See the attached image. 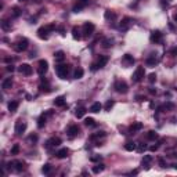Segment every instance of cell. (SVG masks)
<instances>
[{"instance_id":"d6a6232c","label":"cell","mask_w":177,"mask_h":177,"mask_svg":"<svg viewBox=\"0 0 177 177\" xmlns=\"http://www.w3.org/2000/svg\"><path fill=\"white\" fill-rule=\"evenodd\" d=\"M104 169H105V166H104L102 163H98L97 166H94V167H93V173H94V174H98V173H101Z\"/></svg>"},{"instance_id":"ee69618b","label":"cell","mask_w":177,"mask_h":177,"mask_svg":"<svg viewBox=\"0 0 177 177\" xmlns=\"http://www.w3.org/2000/svg\"><path fill=\"white\" fill-rule=\"evenodd\" d=\"M90 161H91V162H100V161H101V155H93V156L90 158Z\"/></svg>"},{"instance_id":"7c38bea8","label":"cell","mask_w":177,"mask_h":177,"mask_svg":"<svg viewBox=\"0 0 177 177\" xmlns=\"http://www.w3.org/2000/svg\"><path fill=\"white\" fill-rule=\"evenodd\" d=\"M18 72L25 76H29V75H32V67L29 64H21L18 67Z\"/></svg>"},{"instance_id":"8d00e7d4","label":"cell","mask_w":177,"mask_h":177,"mask_svg":"<svg viewBox=\"0 0 177 177\" xmlns=\"http://www.w3.org/2000/svg\"><path fill=\"white\" fill-rule=\"evenodd\" d=\"M105 136H107L105 132H97V133H94V134H91V137H90V139L94 140V139H100V137H105Z\"/></svg>"},{"instance_id":"30bf717a","label":"cell","mask_w":177,"mask_h":177,"mask_svg":"<svg viewBox=\"0 0 177 177\" xmlns=\"http://www.w3.org/2000/svg\"><path fill=\"white\" fill-rule=\"evenodd\" d=\"M79 132H80V129H79L78 125H71V126L68 127V130H67V134H68L69 139H75L76 136L79 134Z\"/></svg>"},{"instance_id":"ffe728a7","label":"cell","mask_w":177,"mask_h":177,"mask_svg":"<svg viewBox=\"0 0 177 177\" xmlns=\"http://www.w3.org/2000/svg\"><path fill=\"white\" fill-rule=\"evenodd\" d=\"M101 109H102L101 102H93V104H91V107H90V112H93V114H97V112H100Z\"/></svg>"},{"instance_id":"7a4b0ae2","label":"cell","mask_w":177,"mask_h":177,"mask_svg":"<svg viewBox=\"0 0 177 177\" xmlns=\"http://www.w3.org/2000/svg\"><path fill=\"white\" fill-rule=\"evenodd\" d=\"M56 29V25H46V26H42V28H39L38 31V36L40 39H43V40H47L49 39V32L54 31Z\"/></svg>"},{"instance_id":"c3c4849f","label":"cell","mask_w":177,"mask_h":177,"mask_svg":"<svg viewBox=\"0 0 177 177\" xmlns=\"http://www.w3.org/2000/svg\"><path fill=\"white\" fill-rule=\"evenodd\" d=\"M158 148H159V145H152V147H150V151L155 152V151H158Z\"/></svg>"},{"instance_id":"b9f144b4","label":"cell","mask_w":177,"mask_h":177,"mask_svg":"<svg viewBox=\"0 0 177 177\" xmlns=\"http://www.w3.org/2000/svg\"><path fill=\"white\" fill-rule=\"evenodd\" d=\"M40 91H46V93H49L50 91V87H49V83H46V84H40Z\"/></svg>"},{"instance_id":"74e56055","label":"cell","mask_w":177,"mask_h":177,"mask_svg":"<svg viewBox=\"0 0 177 177\" xmlns=\"http://www.w3.org/2000/svg\"><path fill=\"white\" fill-rule=\"evenodd\" d=\"M114 104L115 102L112 101V100H108V101L105 102V105H104V109H105V111H111L112 107H114Z\"/></svg>"},{"instance_id":"836d02e7","label":"cell","mask_w":177,"mask_h":177,"mask_svg":"<svg viewBox=\"0 0 177 177\" xmlns=\"http://www.w3.org/2000/svg\"><path fill=\"white\" fill-rule=\"evenodd\" d=\"M83 75H84V71H83L82 68H78V69L75 71V73H73V78H75V79H82Z\"/></svg>"},{"instance_id":"8fae6325","label":"cell","mask_w":177,"mask_h":177,"mask_svg":"<svg viewBox=\"0 0 177 177\" xmlns=\"http://www.w3.org/2000/svg\"><path fill=\"white\" fill-rule=\"evenodd\" d=\"M150 40L155 44L162 43V33H161V31H152L151 36H150Z\"/></svg>"},{"instance_id":"d4e9b609","label":"cell","mask_w":177,"mask_h":177,"mask_svg":"<svg viewBox=\"0 0 177 177\" xmlns=\"http://www.w3.org/2000/svg\"><path fill=\"white\" fill-rule=\"evenodd\" d=\"M46 120H47V115L43 114L38 119V127H39V129H43V127L46 126Z\"/></svg>"},{"instance_id":"4fadbf2b","label":"cell","mask_w":177,"mask_h":177,"mask_svg":"<svg viewBox=\"0 0 177 177\" xmlns=\"http://www.w3.org/2000/svg\"><path fill=\"white\" fill-rule=\"evenodd\" d=\"M60 144H61V139H60V137H51L50 140H47V143H46L44 147H46L47 150H50L51 147H58Z\"/></svg>"},{"instance_id":"484cf974","label":"cell","mask_w":177,"mask_h":177,"mask_svg":"<svg viewBox=\"0 0 177 177\" xmlns=\"http://www.w3.org/2000/svg\"><path fill=\"white\" fill-rule=\"evenodd\" d=\"M104 17H105V19H107V21H109V22H111V21H114V19L116 18V14H115L114 11H111V10H107V11H105V14H104Z\"/></svg>"},{"instance_id":"9a60e30c","label":"cell","mask_w":177,"mask_h":177,"mask_svg":"<svg viewBox=\"0 0 177 177\" xmlns=\"http://www.w3.org/2000/svg\"><path fill=\"white\" fill-rule=\"evenodd\" d=\"M145 64L148 67H155L158 64V58H156V54H151L150 57L145 60Z\"/></svg>"},{"instance_id":"9c48e42d","label":"cell","mask_w":177,"mask_h":177,"mask_svg":"<svg viewBox=\"0 0 177 177\" xmlns=\"http://www.w3.org/2000/svg\"><path fill=\"white\" fill-rule=\"evenodd\" d=\"M47 69H49V62L46 60H40L38 64V73L40 76H43L47 72Z\"/></svg>"},{"instance_id":"ac0fdd59","label":"cell","mask_w":177,"mask_h":177,"mask_svg":"<svg viewBox=\"0 0 177 177\" xmlns=\"http://www.w3.org/2000/svg\"><path fill=\"white\" fill-rule=\"evenodd\" d=\"M11 86H13V79L11 78H6L1 82V89L3 90H8V89H11Z\"/></svg>"},{"instance_id":"e575fe53","label":"cell","mask_w":177,"mask_h":177,"mask_svg":"<svg viewBox=\"0 0 177 177\" xmlns=\"http://www.w3.org/2000/svg\"><path fill=\"white\" fill-rule=\"evenodd\" d=\"M147 139L148 140H156L158 139V133L155 132V130H150V132L147 133Z\"/></svg>"},{"instance_id":"4316f807","label":"cell","mask_w":177,"mask_h":177,"mask_svg":"<svg viewBox=\"0 0 177 177\" xmlns=\"http://www.w3.org/2000/svg\"><path fill=\"white\" fill-rule=\"evenodd\" d=\"M130 21H132V19H130V18H123V21L120 22L119 28H120V29H122V31H126L127 28H129V25H130Z\"/></svg>"},{"instance_id":"2e32d148","label":"cell","mask_w":177,"mask_h":177,"mask_svg":"<svg viewBox=\"0 0 177 177\" xmlns=\"http://www.w3.org/2000/svg\"><path fill=\"white\" fill-rule=\"evenodd\" d=\"M122 64H125L126 67L133 65V64H134V58H133L130 54H125V56H123V58H122Z\"/></svg>"},{"instance_id":"f907efd6","label":"cell","mask_w":177,"mask_h":177,"mask_svg":"<svg viewBox=\"0 0 177 177\" xmlns=\"http://www.w3.org/2000/svg\"><path fill=\"white\" fill-rule=\"evenodd\" d=\"M6 69L8 71V72H14V67H13V65H7Z\"/></svg>"},{"instance_id":"7bdbcfd3","label":"cell","mask_w":177,"mask_h":177,"mask_svg":"<svg viewBox=\"0 0 177 177\" xmlns=\"http://www.w3.org/2000/svg\"><path fill=\"white\" fill-rule=\"evenodd\" d=\"M18 152H19V145L18 144H15V145L11 148V155H17Z\"/></svg>"},{"instance_id":"d590c367","label":"cell","mask_w":177,"mask_h":177,"mask_svg":"<svg viewBox=\"0 0 177 177\" xmlns=\"http://www.w3.org/2000/svg\"><path fill=\"white\" fill-rule=\"evenodd\" d=\"M51 165L50 163H46V165H43V167H42V173L43 174H50V172H51Z\"/></svg>"},{"instance_id":"44dd1931","label":"cell","mask_w":177,"mask_h":177,"mask_svg":"<svg viewBox=\"0 0 177 177\" xmlns=\"http://www.w3.org/2000/svg\"><path fill=\"white\" fill-rule=\"evenodd\" d=\"M14 166H15L14 169L18 172V173H21L22 170H25V162H22V161H15V162H14Z\"/></svg>"},{"instance_id":"11a10c76","label":"cell","mask_w":177,"mask_h":177,"mask_svg":"<svg viewBox=\"0 0 177 177\" xmlns=\"http://www.w3.org/2000/svg\"><path fill=\"white\" fill-rule=\"evenodd\" d=\"M35 1H36V3H39V1H40V0H35Z\"/></svg>"},{"instance_id":"4dcf8cb0","label":"cell","mask_w":177,"mask_h":177,"mask_svg":"<svg viewBox=\"0 0 177 177\" xmlns=\"http://www.w3.org/2000/svg\"><path fill=\"white\" fill-rule=\"evenodd\" d=\"M151 161H152L151 155H145L141 163H143V166H145V169H150V162H151Z\"/></svg>"},{"instance_id":"60d3db41","label":"cell","mask_w":177,"mask_h":177,"mask_svg":"<svg viewBox=\"0 0 177 177\" xmlns=\"http://www.w3.org/2000/svg\"><path fill=\"white\" fill-rule=\"evenodd\" d=\"M148 82L150 83L156 82V73H150V75H148Z\"/></svg>"},{"instance_id":"db71d44e","label":"cell","mask_w":177,"mask_h":177,"mask_svg":"<svg viewBox=\"0 0 177 177\" xmlns=\"http://www.w3.org/2000/svg\"><path fill=\"white\" fill-rule=\"evenodd\" d=\"M173 19H174V21H176V22H177V13L174 14V15H173Z\"/></svg>"},{"instance_id":"ba28073f","label":"cell","mask_w":177,"mask_h":177,"mask_svg":"<svg viewBox=\"0 0 177 177\" xmlns=\"http://www.w3.org/2000/svg\"><path fill=\"white\" fill-rule=\"evenodd\" d=\"M94 29H95V25L93 22H84V25H83V33H84V36H91L94 33Z\"/></svg>"},{"instance_id":"f5cc1de1","label":"cell","mask_w":177,"mask_h":177,"mask_svg":"<svg viewBox=\"0 0 177 177\" xmlns=\"http://www.w3.org/2000/svg\"><path fill=\"white\" fill-rule=\"evenodd\" d=\"M150 93H151V94H156V90H154V89H150Z\"/></svg>"},{"instance_id":"816d5d0a","label":"cell","mask_w":177,"mask_h":177,"mask_svg":"<svg viewBox=\"0 0 177 177\" xmlns=\"http://www.w3.org/2000/svg\"><path fill=\"white\" fill-rule=\"evenodd\" d=\"M170 54H172V56H177V47L172 49V50H170Z\"/></svg>"},{"instance_id":"6da1fadb","label":"cell","mask_w":177,"mask_h":177,"mask_svg":"<svg viewBox=\"0 0 177 177\" xmlns=\"http://www.w3.org/2000/svg\"><path fill=\"white\" fill-rule=\"evenodd\" d=\"M144 76H145V69H144V67H137V68H136V71L133 72V75H132L133 83L141 82V80L144 79Z\"/></svg>"},{"instance_id":"d6986e66","label":"cell","mask_w":177,"mask_h":177,"mask_svg":"<svg viewBox=\"0 0 177 177\" xmlns=\"http://www.w3.org/2000/svg\"><path fill=\"white\" fill-rule=\"evenodd\" d=\"M68 154H69V150H68V148H61L60 151H57L56 156H57L58 159H64L68 156Z\"/></svg>"},{"instance_id":"bcb514c9","label":"cell","mask_w":177,"mask_h":177,"mask_svg":"<svg viewBox=\"0 0 177 177\" xmlns=\"http://www.w3.org/2000/svg\"><path fill=\"white\" fill-rule=\"evenodd\" d=\"M158 162H159V165H161V167H166V162H165L163 158H159Z\"/></svg>"},{"instance_id":"f6af8a7d","label":"cell","mask_w":177,"mask_h":177,"mask_svg":"<svg viewBox=\"0 0 177 177\" xmlns=\"http://www.w3.org/2000/svg\"><path fill=\"white\" fill-rule=\"evenodd\" d=\"M145 150H147V147L144 145V144H140L139 148H137V151H139V152H144Z\"/></svg>"},{"instance_id":"603a6c76","label":"cell","mask_w":177,"mask_h":177,"mask_svg":"<svg viewBox=\"0 0 177 177\" xmlns=\"http://www.w3.org/2000/svg\"><path fill=\"white\" fill-rule=\"evenodd\" d=\"M84 114H86V108H84V107H79V108H76V111H75V116L78 118V119H80V118H83V116H84Z\"/></svg>"},{"instance_id":"cb8c5ba5","label":"cell","mask_w":177,"mask_h":177,"mask_svg":"<svg viewBox=\"0 0 177 177\" xmlns=\"http://www.w3.org/2000/svg\"><path fill=\"white\" fill-rule=\"evenodd\" d=\"M54 105L56 107H65V97L64 95H60L54 100Z\"/></svg>"},{"instance_id":"7dc6e473","label":"cell","mask_w":177,"mask_h":177,"mask_svg":"<svg viewBox=\"0 0 177 177\" xmlns=\"http://www.w3.org/2000/svg\"><path fill=\"white\" fill-rule=\"evenodd\" d=\"M29 141H38V136L36 134H31L29 136Z\"/></svg>"},{"instance_id":"7402d4cb","label":"cell","mask_w":177,"mask_h":177,"mask_svg":"<svg viewBox=\"0 0 177 177\" xmlns=\"http://www.w3.org/2000/svg\"><path fill=\"white\" fill-rule=\"evenodd\" d=\"M72 36L75 40H80L82 39V35H80V29L78 28V26H73L72 28Z\"/></svg>"},{"instance_id":"277c9868","label":"cell","mask_w":177,"mask_h":177,"mask_svg":"<svg viewBox=\"0 0 177 177\" xmlns=\"http://www.w3.org/2000/svg\"><path fill=\"white\" fill-rule=\"evenodd\" d=\"M69 69H71L69 65H67V64H61V65H57L56 72H57V75H58L60 79H67V76H68V73H69Z\"/></svg>"},{"instance_id":"3957f363","label":"cell","mask_w":177,"mask_h":177,"mask_svg":"<svg viewBox=\"0 0 177 177\" xmlns=\"http://www.w3.org/2000/svg\"><path fill=\"white\" fill-rule=\"evenodd\" d=\"M28 44H29L28 39L19 38L18 40L14 43V50L17 51V53H22V51H25L26 49H28Z\"/></svg>"},{"instance_id":"f1b7e54d","label":"cell","mask_w":177,"mask_h":177,"mask_svg":"<svg viewBox=\"0 0 177 177\" xmlns=\"http://www.w3.org/2000/svg\"><path fill=\"white\" fill-rule=\"evenodd\" d=\"M18 101H10L8 102V111L10 112H15L17 109H18Z\"/></svg>"},{"instance_id":"f35d334b","label":"cell","mask_w":177,"mask_h":177,"mask_svg":"<svg viewBox=\"0 0 177 177\" xmlns=\"http://www.w3.org/2000/svg\"><path fill=\"white\" fill-rule=\"evenodd\" d=\"M84 125H86V126H95V122L93 118H86V119H84Z\"/></svg>"},{"instance_id":"52a82bcc","label":"cell","mask_w":177,"mask_h":177,"mask_svg":"<svg viewBox=\"0 0 177 177\" xmlns=\"http://www.w3.org/2000/svg\"><path fill=\"white\" fill-rule=\"evenodd\" d=\"M14 130H15V134H18V136H21L22 133H25V130H26V122H24L22 119L17 120Z\"/></svg>"},{"instance_id":"83f0119b","label":"cell","mask_w":177,"mask_h":177,"mask_svg":"<svg viewBox=\"0 0 177 177\" xmlns=\"http://www.w3.org/2000/svg\"><path fill=\"white\" fill-rule=\"evenodd\" d=\"M64 58H65V54H64V51H56V53H54V60H56L57 62H61V61H64Z\"/></svg>"},{"instance_id":"8992f818","label":"cell","mask_w":177,"mask_h":177,"mask_svg":"<svg viewBox=\"0 0 177 177\" xmlns=\"http://www.w3.org/2000/svg\"><path fill=\"white\" fill-rule=\"evenodd\" d=\"M114 87L119 94H126L127 91H129V86L126 84L125 80H116L115 84H114Z\"/></svg>"},{"instance_id":"1f68e13d","label":"cell","mask_w":177,"mask_h":177,"mask_svg":"<svg viewBox=\"0 0 177 177\" xmlns=\"http://www.w3.org/2000/svg\"><path fill=\"white\" fill-rule=\"evenodd\" d=\"M125 150H126V151H134V150H137V144H136V143H132V141H130V143H126V144H125Z\"/></svg>"},{"instance_id":"f546056e","label":"cell","mask_w":177,"mask_h":177,"mask_svg":"<svg viewBox=\"0 0 177 177\" xmlns=\"http://www.w3.org/2000/svg\"><path fill=\"white\" fill-rule=\"evenodd\" d=\"M1 29L3 31H11V22H8L7 19H3L1 21Z\"/></svg>"},{"instance_id":"ab89813d","label":"cell","mask_w":177,"mask_h":177,"mask_svg":"<svg viewBox=\"0 0 177 177\" xmlns=\"http://www.w3.org/2000/svg\"><path fill=\"white\" fill-rule=\"evenodd\" d=\"M102 46H104L105 49H109V47H112V40H111V39H105V40L102 42Z\"/></svg>"},{"instance_id":"5bb4252c","label":"cell","mask_w":177,"mask_h":177,"mask_svg":"<svg viewBox=\"0 0 177 177\" xmlns=\"http://www.w3.org/2000/svg\"><path fill=\"white\" fill-rule=\"evenodd\" d=\"M89 4V0H76V4L73 6V13H79Z\"/></svg>"},{"instance_id":"681fc988","label":"cell","mask_w":177,"mask_h":177,"mask_svg":"<svg viewBox=\"0 0 177 177\" xmlns=\"http://www.w3.org/2000/svg\"><path fill=\"white\" fill-rule=\"evenodd\" d=\"M19 14H21V13H19V8H17V7H15V8H14V17H18Z\"/></svg>"},{"instance_id":"9f6ffc18","label":"cell","mask_w":177,"mask_h":177,"mask_svg":"<svg viewBox=\"0 0 177 177\" xmlns=\"http://www.w3.org/2000/svg\"><path fill=\"white\" fill-rule=\"evenodd\" d=\"M21 1H24V0H21Z\"/></svg>"},{"instance_id":"5b68a950","label":"cell","mask_w":177,"mask_h":177,"mask_svg":"<svg viewBox=\"0 0 177 177\" xmlns=\"http://www.w3.org/2000/svg\"><path fill=\"white\" fill-rule=\"evenodd\" d=\"M107 62H108V57H107V56H100V57H98V60H97L95 62L91 64V71L94 72V71H97V69H101V68H104V67L107 65Z\"/></svg>"},{"instance_id":"e0dca14e","label":"cell","mask_w":177,"mask_h":177,"mask_svg":"<svg viewBox=\"0 0 177 177\" xmlns=\"http://www.w3.org/2000/svg\"><path fill=\"white\" fill-rule=\"evenodd\" d=\"M141 129H143V123H140V122H136V123H133L132 126H130L129 132H130V134H134V133H137L139 130H141Z\"/></svg>"}]
</instances>
